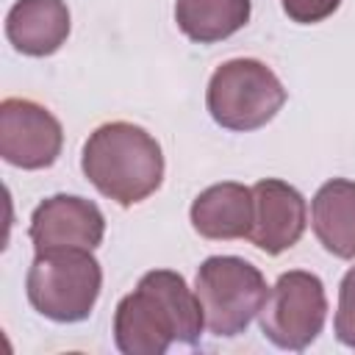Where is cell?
Instances as JSON below:
<instances>
[{"label": "cell", "instance_id": "cell-1", "mask_svg": "<svg viewBox=\"0 0 355 355\" xmlns=\"http://www.w3.org/2000/svg\"><path fill=\"white\" fill-rule=\"evenodd\" d=\"M205 327L202 305L172 269L141 275L114 311V341L125 355H164L175 341L197 344Z\"/></svg>", "mask_w": 355, "mask_h": 355}, {"label": "cell", "instance_id": "cell-2", "mask_svg": "<svg viewBox=\"0 0 355 355\" xmlns=\"http://www.w3.org/2000/svg\"><path fill=\"white\" fill-rule=\"evenodd\" d=\"M80 169L103 197L130 208L158 191L164 180V153L141 125L105 122L89 133Z\"/></svg>", "mask_w": 355, "mask_h": 355}, {"label": "cell", "instance_id": "cell-3", "mask_svg": "<svg viewBox=\"0 0 355 355\" xmlns=\"http://www.w3.org/2000/svg\"><path fill=\"white\" fill-rule=\"evenodd\" d=\"M103 288V269L92 250L58 247L39 250L28 277L25 291L31 305L53 322H83L89 319Z\"/></svg>", "mask_w": 355, "mask_h": 355}, {"label": "cell", "instance_id": "cell-4", "mask_svg": "<svg viewBox=\"0 0 355 355\" xmlns=\"http://www.w3.org/2000/svg\"><path fill=\"white\" fill-rule=\"evenodd\" d=\"M286 103L280 78L258 58H233L214 69L205 92L211 119L236 133L258 130L277 116Z\"/></svg>", "mask_w": 355, "mask_h": 355}, {"label": "cell", "instance_id": "cell-5", "mask_svg": "<svg viewBox=\"0 0 355 355\" xmlns=\"http://www.w3.org/2000/svg\"><path fill=\"white\" fill-rule=\"evenodd\" d=\"M194 294L211 336L233 338L250 327L266 302V280L258 266L236 255H211L200 263Z\"/></svg>", "mask_w": 355, "mask_h": 355}, {"label": "cell", "instance_id": "cell-6", "mask_svg": "<svg viewBox=\"0 0 355 355\" xmlns=\"http://www.w3.org/2000/svg\"><path fill=\"white\" fill-rule=\"evenodd\" d=\"M327 319L324 286L313 272L291 269L269 288L263 308L258 311L261 333L280 349L300 352L311 347Z\"/></svg>", "mask_w": 355, "mask_h": 355}, {"label": "cell", "instance_id": "cell-7", "mask_svg": "<svg viewBox=\"0 0 355 355\" xmlns=\"http://www.w3.org/2000/svg\"><path fill=\"white\" fill-rule=\"evenodd\" d=\"M64 147L61 122L39 103L6 97L0 103V155L19 169H47Z\"/></svg>", "mask_w": 355, "mask_h": 355}, {"label": "cell", "instance_id": "cell-8", "mask_svg": "<svg viewBox=\"0 0 355 355\" xmlns=\"http://www.w3.org/2000/svg\"><path fill=\"white\" fill-rule=\"evenodd\" d=\"M28 236L36 252L58 247L94 250L105 236V216L86 197L53 194L33 208Z\"/></svg>", "mask_w": 355, "mask_h": 355}, {"label": "cell", "instance_id": "cell-9", "mask_svg": "<svg viewBox=\"0 0 355 355\" xmlns=\"http://www.w3.org/2000/svg\"><path fill=\"white\" fill-rule=\"evenodd\" d=\"M308 222V205L305 197L286 180L266 178L252 186V227H250V241L266 252V255H280L291 250Z\"/></svg>", "mask_w": 355, "mask_h": 355}, {"label": "cell", "instance_id": "cell-10", "mask_svg": "<svg viewBox=\"0 0 355 355\" xmlns=\"http://www.w3.org/2000/svg\"><path fill=\"white\" fill-rule=\"evenodd\" d=\"M6 36L22 55H53L69 36V8L64 0H17L6 14Z\"/></svg>", "mask_w": 355, "mask_h": 355}, {"label": "cell", "instance_id": "cell-11", "mask_svg": "<svg viewBox=\"0 0 355 355\" xmlns=\"http://www.w3.org/2000/svg\"><path fill=\"white\" fill-rule=\"evenodd\" d=\"M191 227L211 241L247 239L252 227V189L244 183H214L191 202Z\"/></svg>", "mask_w": 355, "mask_h": 355}, {"label": "cell", "instance_id": "cell-12", "mask_svg": "<svg viewBox=\"0 0 355 355\" xmlns=\"http://www.w3.org/2000/svg\"><path fill=\"white\" fill-rule=\"evenodd\" d=\"M311 225L319 244L341 258H355V180L333 178L319 186L311 202Z\"/></svg>", "mask_w": 355, "mask_h": 355}, {"label": "cell", "instance_id": "cell-13", "mask_svg": "<svg viewBox=\"0 0 355 355\" xmlns=\"http://www.w3.org/2000/svg\"><path fill=\"white\" fill-rule=\"evenodd\" d=\"M252 0H178L175 22L197 44H214L250 22Z\"/></svg>", "mask_w": 355, "mask_h": 355}, {"label": "cell", "instance_id": "cell-14", "mask_svg": "<svg viewBox=\"0 0 355 355\" xmlns=\"http://www.w3.org/2000/svg\"><path fill=\"white\" fill-rule=\"evenodd\" d=\"M333 327H336V338L344 347L355 349V266L347 269V275L341 277V286H338V308H336Z\"/></svg>", "mask_w": 355, "mask_h": 355}, {"label": "cell", "instance_id": "cell-15", "mask_svg": "<svg viewBox=\"0 0 355 355\" xmlns=\"http://www.w3.org/2000/svg\"><path fill=\"white\" fill-rule=\"evenodd\" d=\"M280 3H283L286 17L300 25L322 22L341 6V0H280Z\"/></svg>", "mask_w": 355, "mask_h": 355}]
</instances>
